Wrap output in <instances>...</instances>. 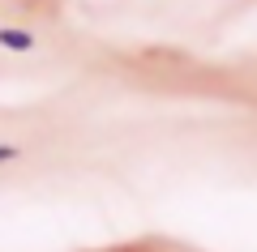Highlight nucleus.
I'll return each mask as SVG.
<instances>
[{
  "mask_svg": "<svg viewBox=\"0 0 257 252\" xmlns=\"http://www.w3.org/2000/svg\"><path fill=\"white\" fill-rule=\"evenodd\" d=\"M0 47H9V52H30L35 39H30L26 30H0Z\"/></svg>",
  "mask_w": 257,
  "mask_h": 252,
  "instance_id": "f257e3e1",
  "label": "nucleus"
},
{
  "mask_svg": "<svg viewBox=\"0 0 257 252\" xmlns=\"http://www.w3.org/2000/svg\"><path fill=\"white\" fill-rule=\"evenodd\" d=\"M13 154H18V150H13V145H0V162H9Z\"/></svg>",
  "mask_w": 257,
  "mask_h": 252,
  "instance_id": "f03ea898",
  "label": "nucleus"
}]
</instances>
